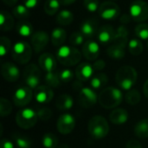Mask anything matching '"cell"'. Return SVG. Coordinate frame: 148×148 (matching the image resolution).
Returning <instances> with one entry per match:
<instances>
[{"instance_id":"obj_5","label":"cell","mask_w":148,"mask_h":148,"mask_svg":"<svg viewBox=\"0 0 148 148\" xmlns=\"http://www.w3.org/2000/svg\"><path fill=\"white\" fill-rule=\"evenodd\" d=\"M88 130L93 138L96 140H101L108 134L109 125L104 117L101 115H95L89 120Z\"/></svg>"},{"instance_id":"obj_18","label":"cell","mask_w":148,"mask_h":148,"mask_svg":"<svg viewBox=\"0 0 148 148\" xmlns=\"http://www.w3.org/2000/svg\"><path fill=\"white\" fill-rule=\"evenodd\" d=\"M115 32L116 30L114 29V27L108 24L99 27L96 35L97 40L101 44H107L111 42H114L115 37Z\"/></svg>"},{"instance_id":"obj_26","label":"cell","mask_w":148,"mask_h":148,"mask_svg":"<svg viewBox=\"0 0 148 148\" xmlns=\"http://www.w3.org/2000/svg\"><path fill=\"white\" fill-rule=\"evenodd\" d=\"M16 29L18 35L23 37L31 36L34 33L33 26L28 20H19L16 23Z\"/></svg>"},{"instance_id":"obj_2","label":"cell","mask_w":148,"mask_h":148,"mask_svg":"<svg viewBox=\"0 0 148 148\" xmlns=\"http://www.w3.org/2000/svg\"><path fill=\"white\" fill-rule=\"evenodd\" d=\"M82 53L74 46L62 45L56 51L57 61L67 67H72L78 64L82 60Z\"/></svg>"},{"instance_id":"obj_32","label":"cell","mask_w":148,"mask_h":148,"mask_svg":"<svg viewBox=\"0 0 148 148\" xmlns=\"http://www.w3.org/2000/svg\"><path fill=\"white\" fill-rule=\"evenodd\" d=\"M12 13L15 16V17L19 20H26L30 16L29 9L27 8L23 3L15 5L12 9Z\"/></svg>"},{"instance_id":"obj_1","label":"cell","mask_w":148,"mask_h":148,"mask_svg":"<svg viewBox=\"0 0 148 148\" xmlns=\"http://www.w3.org/2000/svg\"><path fill=\"white\" fill-rule=\"evenodd\" d=\"M123 98L124 95L119 88L114 87H108L100 93L98 96V101L102 108L112 109L121 105Z\"/></svg>"},{"instance_id":"obj_22","label":"cell","mask_w":148,"mask_h":148,"mask_svg":"<svg viewBox=\"0 0 148 148\" xmlns=\"http://www.w3.org/2000/svg\"><path fill=\"white\" fill-rule=\"evenodd\" d=\"M109 120L115 125H122L128 121V113L124 108H116L111 112Z\"/></svg>"},{"instance_id":"obj_53","label":"cell","mask_w":148,"mask_h":148,"mask_svg":"<svg viewBox=\"0 0 148 148\" xmlns=\"http://www.w3.org/2000/svg\"><path fill=\"white\" fill-rule=\"evenodd\" d=\"M56 148H69V147L68 145H66V144H62V145L58 146Z\"/></svg>"},{"instance_id":"obj_54","label":"cell","mask_w":148,"mask_h":148,"mask_svg":"<svg viewBox=\"0 0 148 148\" xmlns=\"http://www.w3.org/2000/svg\"><path fill=\"white\" fill-rule=\"evenodd\" d=\"M109 1H113L114 2V1H116V0H109Z\"/></svg>"},{"instance_id":"obj_19","label":"cell","mask_w":148,"mask_h":148,"mask_svg":"<svg viewBox=\"0 0 148 148\" xmlns=\"http://www.w3.org/2000/svg\"><path fill=\"white\" fill-rule=\"evenodd\" d=\"M94 72L95 69L93 68V65L88 62H82L75 69L76 78L82 82H85L88 80H91L94 75Z\"/></svg>"},{"instance_id":"obj_46","label":"cell","mask_w":148,"mask_h":148,"mask_svg":"<svg viewBox=\"0 0 148 148\" xmlns=\"http://www.w3.org/2000/svg\"><path fill=\"white\" fill-rule=\"evenodd\" d=\"M40 1L41 0H23V4L27 8H29V10H31V9L36 8L39 5Z\"/></svg>"},{"instance_id":"obj_8","label":"cell","mask_w":148,"mask_h":148,"mask_svg":"<svg viewBox=\"0 0 148 148\" xmlns=\"http://www.w3.org/2000/svg\"><path fill=\"white\" fill-rule=\"evenodd\" d=\"M129 15L135 22L142 23L148 19V3L143 0H134L129 7Z\"/></svg>"},{"instance_id":"obj_23","label":"cell","mask_w":148,"mask_h":148,"mask_svg":"<svg viewBox=\"0 0 148 148\" xmlns=\"http://www.w3.org/2000/svg\"><path fill=\"white\" fill-rule=\"evenodd\" d=\"M14 17L7 10L0 11V29L2 31H9L14 28Z\"/></svg>"},{"instance_id":"obj_36","label":"cell","mask_w":148,"mask_h":148,"mask_svg":"<svg viewBox=\"0 0 148 148\" xmlns=\"http://www.w3.org/2000/svg\"><path fill=\"white\" fill-rule=\"evenodd\" d=\"M42 144L44 148H56L58 147V138L52 133H47L42 136Z\"/></svg>"},{"instance_id":"obj_3","label":"cell","mask_w":148,"mask_h":148,"mask_svg":"<svg viewBox=\"0 0 148 148\" xmlns=\"http://www.w3.org/2000/svg\"><path fill=\"white\" fill-rule=\"evenodd\" d=\"M138 74L136 69L129 65L120 68L115 75V81L118 86L123 90H130L137 82Z\"/></svg>"},{"instance_id":"obj_10","label":"cell","mask_w":148,"mask_h":148,"mask_svg":"<svg viewBox=\"0 0 148 148\" xmlns=\"http://www.w3.org/2000/svg\"><path fill=\"white\" fill-rule=\"evenodd\" d=\"M33 92L32 88L29 86H20L17 88L12 96L13 103L17 108H23L27 106L32 100Z\"/></svg>"},{"instance_id":"obj_41","label":"cell","mask_w":148,"mask_h":148,"mask_svg":"<svg viewBox=\"0 0 148 148\" xmlns=\"http://www.w3.org/2000/svg\"><path fill=\"white\" fill-rule=\"evenodd\" d=\"M85 36L81 31H75L69 36V43L72 46H80L83 44Z\"/></svg>"},{"instance_id":"obj_52","label":"cell","mask_w":148,"mask_h":148,"mask_svg":"<svg viewBox=\"0 0 148 148\" xmlns=\"http://www.w3.org/2000/svg\"><path fill=\"white\" fill-rule=\"evenodd\" d=\"M143 93L145 95V96L148 99V79L145 82L144 86H143Z\"/></svg>"},{"instance_id":"obj_14","label":"cell","mask_w":148,"mask_h":148,"mask_svg":"<svg viewBox=\"0 0 148 148\" xmlns=\"http://www.w3.org/2000/svg\"><path fill=\"white\" fill-rule=\"evenodd\" d=\"M1 74L3 79L9 82H15L18 81L20 77V70L18 67L11 62H6L2 64Z\"/></svg>"},{"instance_id":"obj_37","label":"cell","mask_w":148,"mask_h":148,"mask_svg":"<svg viewBox=\"0 0 148 148\" xmlns=\"http://www.w3.org/2000/svg\"><path fill=\"white\" fill-rule=\"evenodd\" d=\"M124 98H125V101H126L127 103H128L129 105L135 106L138 103H140V101L141 100V95H140V93L138 90L130 89L126 93Z\"/></svg>"},{"instance_id":"obj_27","label":"cell","mask_w":148,"mask_h":148,"mask_svg":"<svg viewBox=\"0 0 148 148\" xmlns=\"http://www.w3.org/2000/svg\"><path fill=\"white\" fill-rule=\"evenodd\" d=\"M56 20L58 24L62 26H67V25L71 24L72 22L74 21V14L72 13L71 10L63 9V10H61L56 14Z\"/></svg>"},{"instance_id":"obj_47","label":"cell","mask_w":148,"mask_h":148,"mask_svg":"<svg viewBox=\"0 0 148 148\" xmlns=\"http://www.w3.org/2000/svg\"><path fill=\"white\" fill-rule=\"evenodd\" d=\"M14 144L15 143L7 139H2L0 141V148H15Z\"/></svg>"},{"instance_id":"obj_24","label":"cell","mask_w":148,"mask_h":148,"mask_svg":"<svg viewBox=\"0 0 148 148\" xmlns=\"http://www.w3.org/2000/svg\"><path fill=\"white\" fill-rule=\"evenodd\" d=\"M107 53L109 57H111L114 60H121V59L124 58L126 56V47L114 42L112 45H110L108 48Z\"/></svg>"},{"instance_id":"obj_28","label":"cell","mask_w":148,"mask_h":148,"mask_svg":"<svg viewBox=\"0 0 148 148\" xmlns=\"http://www.w3.org/2000/svg\"><path fill=\"white\" fill-rule=\"evenodd\" d=\"M108 82V77L104 73H97L93 75L90 80V87L93 89H100L106 86Z\"/></svg>"},{"instance_id":"obj_11","label":"cell","mask_w":148,"mask_h":148,"mask_svg":"<svg viewBox=\"0 0 148 148\" xmlns=\"http://www.w3.org/2000/svg\"><path fill=\"white\" fill-rule=\"evenodd\" d=\"M75 124H76V121H75V117L71 114L65 113L60 115V117L58 118L56 127L60 134L66 135V134H70L75 129Z\"/></svg>"},{"instance_id":"obj_13","label":"cell","mask_w":148,"mask_h":148,"mask_svg":"<svg viewBox=\"0 0 148 148\" xmlns=\"http://www.w3.org/2000/svg\"><path fill=\"white\" fill-rule=\"evenodd\" d=\"M49 41V36L46 31L38 30L33 33L30 36V42L32 49L36 53L42 52L48 45Z\"/></svg>"},{"instance_id":"obj_35","label":"cell","mask_w":148,"mask_h":148,"mask_svg":"<svg viewBox=\"0 0 148 148\" xmlns=\"http://www.w3.org/2000/svg\"><path fill=\"white\" fill-rule=\"evenodd\" d=\"M44 80H45L47 86L50 87L51 88H58L62 82L60 80V77H59V74L56 71L46 73Z\"/></svg>"},{"instance_id":"obj_7","label":"cell","mask_w":148,"mask_h":148,"mask_svg":"<svg viewBox=\"0 0 148 148\" xmlns=\"http://www.w3.org/2000/svg\"><path fill=\"white\" fill-rule=\"evenodd\" d=\"M41 68H39L35 63L28 64L23 72V77L27 86H29L32 89H36L38 86H40L42 73Z\"/></svg>"},{"instance_id":"obj_31","label":"cell","mask_w":148,"mask_h":148,"mask_svg":"<svg viewBox=\"0 0 148 148\" xmlns=\"http://www.w3.org/2000/svg\"><path fill=\"white\" fill-rule=\"evenodd\" d=\"M134 134L140 139L148 138V119L138 121L134 127Z\"/></svg>"},{"instance_id":"obj_17","label":"cell","mask_w":148,"mask_h":148,"mask_svg":"<svg viewBox=\"0 0 148 148\" xmlns=\"http://www.w3.org/2000/svg\"><path fill=\"white\" fill-rule=\"evenodd\" d=\"M38 63H39V67L46 73L53 72L56 71V65H57V59L51 53H43L39 56Z\"/></svg>"},{"instance_id":"obj_16","label":"cell","mask_w":148,"mask_h":148,"mask_svg":"<svg viewBox=\"0 0 148 148\" xmlns=\"http://www.w3.org/2000/svg\"><path fill=\"white\" fill-rule=\"evenodd\" d=\"M34 97L37 102L41 104H48L53 100L54 92L50 87L47 85H40L35 89Z\"/></svg>"},{"instance_id":"obj_50","label":"cell","mask_w":148,"mask_h":148,"mask_svg":"<svg viewBox=\"0 0 148 148\" xmlns=\"http://www.w3.org/2000/svg\"><path fill=\"white\" fill-rule=\"evenodd\" d=\"M4 4L8 6H15L19 0H2Z\"/></svg>"},{"instance_id":"obj_25","label":"cell","mask_w":148,"mask_h":148,"mask_svg":"<svg viewBox=\"0 0 148 148\" xmlns=\"http://www.w3.org/2000/svg\"><path fill=\"white\" fill-rule=\"evenodd\" d=\"M74 106V100L72 96L68 94H62L56 100V107L59 110H69Z\"/></svg>"},{"instance_id":"obj_44","label":"cell","mask_w":148,"mask_h":148,"mask_svg":"<svg viewBox=\"0 0 148 148\" xmlns=\"http://www.w3.org/2000/svg\"><path fill=\"white\" fill-rule=\"evenodd\" d=\"M59 74V77H60V80L62 82H69L73 80L74 78V73L71 69H62L58 72Z\"/></svg>"},{"instance_id":"obj_12","label":"cell","mask_w":148,"mask_h":148,"mask_svg":"<svg viewBox=\"0 0 148 148\" xmlns=\"http://www.w3.org/2000/svg\"><path fill=\"white\" fill-rule=\"evenodd\" d=\"M97 95L92 88L83 87L78 95V102L84 108H92L97 102Z\"/></svg>"},{"instance_id":"obj_48","label":"cell","mask_w":148,"mask_h":148,"mask_svg":"<svg viewBox=\"0 0 148 148\" xmlns=\"http://www.w3.org/2000/svg\"><path fill=\"white\" fill-rule=\"evenodd\" d=\"M126 148H142V146L140 141L135 140H131L127 142Z\"/></svg>"},{"instance_id":"obj_34","label":"cell","mask_w":148,"mask_h":148,"mask_svg":"<svg viewBox=\"0 0 148 148\" xmlns=\"http://www.w3.org/2000/svg\"><path fill=\"white\" fill-rule=\"evenodd\" d=\"M128 50L133 56H140L143 51V44L139 38L130 39L127 44Z\"/></svg>"},{"instance_id":"obj_33","label":"cell","mask_w":148,"mask_h":148,"mask_svg":"<svg viewBox=\"0 0 148 148\" xmlns=\"http://www.w3.org/2000/svg\"><path fill=\"white\" fill-rule=\"evenodd\" d=\"M61 5L62 3L59 0H46L43 9L47 15L54 16L60 11Z\"/></svg>"},{"instance_id":"obj_29","label":"cell","mask_w":148,"mask_h":148,"mask_svg":"<svg viewBox=\"0 0 148 148\" xmlns=\"http://www.w3.org/2000/svg\"><path fill=\"white\" fill-rule=\"evenodd\" d=\"M128 42H129L128 30L125 26L121 25L116 29L115 37H114V40L113 42H115V43H118V44H121V45H123L126 47L128 44Z\"/></svg>"},{"instance_id":"obj_21","label":"cell","mask_w":148,"mask_h":148,"mask_svg":"<svg viewBox=\"0 0 148 148\" xmlns=\"http://www.w3.org/2000/svg\"><path fill=\"white\" fill-rule=\"evenodd\" d=\"M67 40V32L61 27L55 28L50 35V41L56 47H61Z\"/></svg>"},{"instance_id":"obj_49","label":"cell","mask_w":148,"mask_h":148,"mask_svg":"<svg viewBox=\"0 0 148 148\" xmlns=\"http://www.w3.org/2000/svg\"><path fill=\"white\" fill-rule=\"evenodd\" d=\"M131 19H132V17H131L130 15L128 16V15L125 14V15H123V16L121 17V22L122 23H127L130 22Z\"/></svg>"},{"instance_id":"obj_38","label":"cell","mask_w":148,"mask_h":148,"mask_svg":"<svg viewBox=\"0 0 148 148\" xmlns=\"http://www.w3.org/2000/svg\"><path fill=\"white\" fill-rule=\"evenodd\" d=\"M134 32L140 40H148V23H140L135 26Z\"/></svg>"},{"instance_id":"obj_45","label":"cell","mask_w":148,"mask_h":148,"mask_svg":"<svg viewBox=\"0 0 148 148\" xmlns=\"http://www.w3.org/2000/svg\"><path fill=\"white\" fill-rule=\"evenodd\" d=\"M105 67H106V62L101 59L96 60L95 63L93 64V68L95 71H101L102 69H105Z\"/></svg>"},{"instance_id":"obj_20","label":"cell","mask_w":148,"mask_h":148,"mask_svg":"<svg viewBox=\"0 0 148 148\" xmlns=\"http://www.w3.org/2000/svg\"><path fill=\"white\" fill-rule=\"evenodd\" d=\"M98 29V23L93 19L84 20L80 26V31L83 34L85 37L88 38H92L96 36Z\"/></svg>"},{"instance_id":"obj_30","label":"cell","mask_w":148,"mask_h":148,"mask_svg":"<svg viewBox=\"0 0 148 148\" xmlns=\"http://www.w3.org/2000/svg\"><path fill=\"white\" fill-rule=\"evenodd\" d=\"M12 139L14 143L18 148H31L32 147V140L27 135L15 133L12 135Z\"/></svg>"},{"instance_id":"obj_39","label":"cell","mask_w":148,"mask_h":148,"mask_svg":"<svg viewBox=\"0 0 148 148\" xmlns=\"http://www.w3.org/2000/svg\"><path fill=\"white\" fill-rule=\"evenodd\" d=\"M12 111V104L10 101L5 98H1L0 100V115L2 117H6L10 114Z\"/></svg>"},{"instance_id":"obj_4","label":"cell","mask_w":148,"mask_h":148,"mask_svg":"<svg viewBox=\"0 0 148 148\" xmlns=\"http://www.w3.org/2000/svg\"><path fill=\"white\" fill-rule=\"evenodd\" d=\"M32 46L26 41H17L11 49V57L18 64H27L32 57Z\"/></svg>"},{"instance_id":"obj_42","label":"cell","mask_w":148,"mask_h":148,"mask_svg":"<svg viewBox=\"0 0 148 148\" xmlns=\"http://www.w3.org/2000/svg\"><path fill=\"white\" fill-rule=\"evenodd\" d=\"M37 117L42 121H47L52 117V111L48 107H41L36 111Z\"/></svg>"},{"instance_id":"obj_43","label":"cell","mask_w":148,"mask_h":148,"mask_svg":"<svg viewBox=\"0 0 148 148\" xmlns=\"http://www.w3.org/2000/svg\"><path fill=\"white\" fill-rule=\"evenodd\" d=\"M99 0H83V6L84 8L91 13H95L98 11L100 7Z\"/></svg>"},{"instance_id":"obj_51","label":"cell","mask_w":148,"mask_h":148,"mask_svg":"<svg viewBox=\"0 0 148 148\" xmlns=\"http://www.w3.org/2000/svg\"><path fill=\"white\" fill-rule=\"evenodd\" d=\"M62 3V5H64V6H68V5H70L72 3H74L76 0H59Z\"/></svg>"},{"instance_id":"obj_40","label":"cell","mask_w":148,"mask_h":148,"mask_svg":"<svg viewBox=\"0 0 148 148\" xmlns=\"http://www.w3.org/2000/svg\"><path fill=\"white\" fill-rule=\"evenodd\" d=\"M11 42L6 36L0 37V56L3 57L6 56L11 49Z\"/></svg>"},{"instance_id":"obj_6","label":"cell","mask_w":148,"mask_h":148,"mask_svg":"<svg viewBox=\"0 0 148 148\" xmlns=\"http://www.w3.org/2000/svg\"><path fill=\"white\" fill-rule=\"evenodd\" d=\"M38 117L32 108H23L16 115V122L19 127L24 130L32 128L37 122Z\"/></svg>"},{"instance_id":"obj_55","label":"cell","mask_w":148,"mask_h":148,"mask_svg":"<svg viewBox=\"0 0 148 148\" xmlns=\"http://www.w3.org/2000/svg\"><path fill=\"white\" fill-rule=\"evenodd\" d=\"M147 49H148V41H147Z\"/></svg>"},{"instance_id":"obj_15","label":"cell","mask_w":148,"mask_h":148,"mask_svg":"<svg viewBox=\"0 0 148 148\" xmlns=\"http://www.w3.org/2000/svg\"><path fill=\"white\" fill-rule=\"evenodd\" d=\"M82 53L88 61H96L100 56V45L94 40H88L83 43Z\"/></svg>"},{"instance_id":"obj_9","label":"cell","mask_w":148,"mask_h":148,"mask_svg":"<svg viewBox=\"0 0 148 148\" xmlns=\"http://www.w3.org/2000/svg\"><path fill=\"white\" fill-rule=\"evenodd\" d=\"M98 14L101 18L106 21H114L121 15V9L116 3L113 1H106L101 3Z\"/></svg>"}]
</instances>
